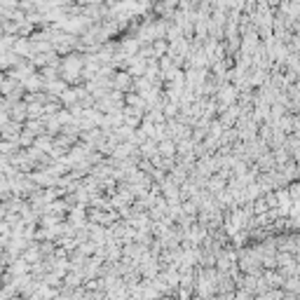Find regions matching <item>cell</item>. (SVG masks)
<instances>
[{
	"label": "cell",
	"mask_w": 300,
	"mask_h": 300,
	"mask_svg": "<svg viewBox=\"0 0 300 300\" xmlns=\"http://www.w3.org/2000/svg\"><path fill=\"white\" fill-rule=\"evenodd\" d=\"M7 113H10V120H17V122H24L26 120V113H28V108H26V103H12L10 108H7Z\"/></svg>",
	"instance_id": "obj_1"
}]
</instances>
